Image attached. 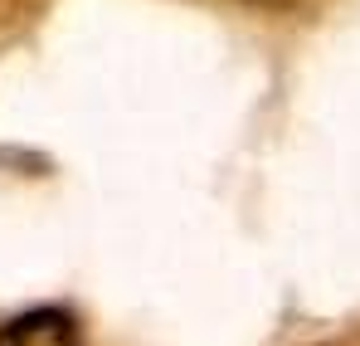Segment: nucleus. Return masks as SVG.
<instances>
[{
	"mask_svg": "<svg viewBox=\"0 0 360 346\" xmlns=\"http://www.w3.org/2000/svg\"><path fill=\"white\" fill-rule=\"evenodd\" d=\"M0 346H83L63 307H30L0 327Z\"/></svg>",
	"mask_w": 360,
	"mask_h": 346,
	"instance_id": "obj_1",
	"label": "nucleus"
}]
</instances>
